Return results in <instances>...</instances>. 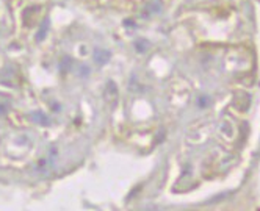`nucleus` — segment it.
Returning a JSON list of instances; mask_svg holds the SVG:
<instances>
[{"instance_id": "nucleus-1", "label": "nucleus", "mask_w": 260, "mask_h": 211, "mask_svg": "<svg viewBox=\"0 0 260 211\" xmlns=\"http://www.w3.org/2000/svg\"><path fill=\"white\" fill-rule=\"evenodd\" d=\"M47 30H49V19H44L43 24L40 25L38 33H36V40H38V41H43L44 38H46V34H47Z\"/></svg>"}, {"instance_id": "nucleus-2", "label": "nucleus", "mask_w": 260, "mask_h": 211, "mask_svg": "<svg viewBox=\"0 0 260 211\" xmlns=\"http://www.w3.org/2000/svg\"><path fill=\"white\" fill-rule=\"evenodd\" d=\"M108 58H110V53H108L107 50H96V53H94V60H96V63L105 64V63L108 61Z\"/></svg>"}]
</instances>
